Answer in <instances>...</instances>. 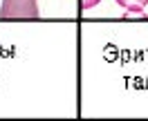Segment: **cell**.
<instances>
[{"label":"cell","instance_id":"obj_1","mask_svg":"<svg viewBox=\"0 0 148 121\" xmlns=\"http://www.w3.org/2000/svg\"><path fill=\"white\" fill-rule=\"evenodd\" d=\"M2 20H38V0H2L0 5Z\"/></svg>","mask_w":148,"mask_h":121},{"label":"cell","instance_id":"obj_2","mask_svg":"<svg viewBox=\"0 0 148 121\" xmlns=\"http://www.w3.org/2000/svg\"><path fill=\"white\" fill-rule=\"evenodd\" d=\"M117 5H119L121 9H126V11H141L146 9V5H148V0H114Z\"/></svg>","mask_w":148,"mask_h":121},{"label":"cell","instance_id":"obj_3","mask_svg":"<svg viewBox=\"0 0 148 121\" xmlns=\"http://www.w3.org/2000/svg\"><path fill=\"white\" fill-rule=\"evenodd\" d=\"M101 0H79V7L83 11H88V9H92V7H97Z\"/></svg>","mask_w":148,"mask_h":121}]
</instances>
